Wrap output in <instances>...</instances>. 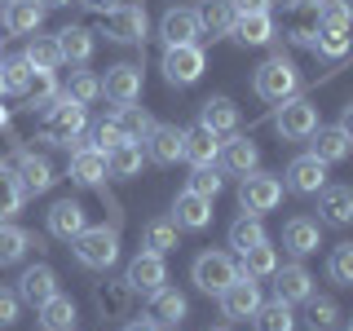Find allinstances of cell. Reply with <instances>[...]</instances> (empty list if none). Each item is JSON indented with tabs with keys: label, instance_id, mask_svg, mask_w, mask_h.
Returning <instances> with one entry per match:
<instances>
[{
	"label": "cell",
	"instance_id": "cb8c5ba5",
	"mask_svg": "<svg viewBox=\"0 0 353 331\" xmlns=\"http://www.w3.org/2000/svg\"><path fill=\"white\" fill-rule=\"evenodd\" d=\"M18 296H22V305H44L49 296H58V274H53V265H31V270H22V279H18Z\"/></svg>",
	"mask_w": 353,
	"mask_h": 331
},
{
	"label": "cell",
	"instance_id": "6f0895ef",
	"mask_svg": "<svg viewBox=\"0 0 353 331\" xmlns=\"http://www.w3.org/2000/svg\"><path fill=\"white\" fill-rule=\"evenodd\" d=\"M340 128L353 137V102H345V110H340Z\"/></svg>",
	"mask_w": 353,
	"mask_h": 331
},
{
	"label": "cell",
	"instance_id": "9c48e42d",
	"mask_svg": "<svg viewBox=\"0 0 353 331\" xmlns=\"http://www.w3.org/2000/svg\"><path fill=\"white\" fill-rule=\"evenodd\" d=\"M216 301H221V314H225L230 323H248V318L261 309V279H252V274H239V279L230 283L225 292L216 296Z\"/></svg>",
	"mask_w": 353,
	"mask_h": 331
},
{
	"label": "cell",
	"instance_id": "4dcf8cb0",
	"mask_svg": "<svg viewBox=\"0 0 353 331\" xmlns=\"http://www.w3.org/2000/svg\"><path fill=\"white\" fill-rule=\"evenodd\" d=\"M185 314H190V301H185V296L176 292V287H168V283H163L159 292L150 296V318H154L159 327H176Z\"/></svg>",
	"mask_w": 353,
	"mask_h": 331
},
{
	"label": "cell",
	"instance_id": "9f6ffc18",
	"mask_svg": "<svg viewBox=\"0 0 353 331\" xmlns=\"http://www.w3.org/2000/svg\"><path fill=\"white\" fill-rule=\"evenodd\" d=\"M239 14H248V9H270V0H234Z\"/></svg>",
	"mask_w": 353,
	"mask_h": 331
},
{
	"label": "cell",
	"instance_id": "1f68e13d",
	"mask_svg": "<svg viewBox=\"0 0 353 331\" xmlns=\"http://www.w3.org/2000/svg\"><path fill=\"white\" fill-rule=\"evenodd\" d=\"M230 36H234L239 44H270V40H274V18H270V9H248V14H239Z\"/></svg>",
	"mask_w": 353,
	"mask_h": 331
},
{
	"label": "cell",
	"instance_id": "ab89813d",
	"mask_svg": "<svg viewBox=\"0 0 353 331\" xmlns=\"http://www.w3.org/2000/svg\"><path fill=\"white\" fill-rule=\"evenodd\" d=\"M305 323H309V331H331L340 323V305L331 301V296H309L305 301Z\"/></svg>",
	"mask_w": 353,
	"mask_h": 331
},
{
	"label": "cell",
	"instance_id": "f35d334b",
	"mask_svg": "<svg viewBox=\"0 0 353 331\" xmlns=\"http://www.w3.org/2000/svg\"><path fill=\"white\" fill-rule=\"evenodd\" d=\"M58 93H62V88H58V75H53V71H31V84H27L22 97H27V110H44Z\"/></svg>",
	"mask_w": 353,
	"mask_h": 331
},
{
	"label": "cell",
	"instance_id": "11a10c76",
	"mask_svg": "<svg viewBox=\"0 0 353 331\" xmlns=\"http://www.w3.org/2000/svg\"><path fill=\"white\" fill-rule=\"evenodd\" d=\"M124 331H163V327L146 314V318H132V323H124Z\"/></svg>",
	"mask_w": 353,
	"mask_h": 331
},
{
	"label": "cell",
	"instance_id": "6125c7cd",
	"mask_svg": "<svg viewBox=\"0 0 353 331\" xmlns=\"http://www.w3.org/2000/svg\"><path fill=\"white\" fill-rule=\"evenodd\" d=\"M0 93H5V75H0Z\"/></svg>",
	"mask_w": 353,
	"mask_h": 331
},
{
	"label": "cell",
	"instance_id": "60d3db41",
	"mask_svg": "<svg viewBox=\"0 0 353 331\" xmlns=\"http://www.w3.org/2000/svg\"><path fill=\"white\" fill-rule=\"evenodd\" d=\"M106 172L119 177V181H124V177H137L141 172V146H137V141H124V146L110 150L106 154Z\"/></svg>",
	"mask_w": 353,
	"mask_h": 331
},
{
	"label": "cell",
	"instance_id": "4fadbf2b",
	"mask_svg": "<svg viewBox=\"0 0 353 331\" xmlns=\"http://www.w3.org/2000/svg\"><path fill=\"white\" fill-rule=\"evenodd\" d=\"M159 40L163 49H181V44H199L203 27H199V9H168L159 18Z\"/></svg>",
	"mask_w": 353,
	"mask_h": 331
},
{
	"label": "cell",
	"instance_id": "7a4b0ae2",
	"mask_svg": "<svg viewBox=\"0 0 353 331\" xmlns=\"http://www.w3.org/2000/svg\"><path fill=\"white\" fill-rule=\"evenodd\" d=\"M252 88H256L261 102H287V97H296V88H301V71H296L292 58H283V53H274V58H265L256 66V75H252Z\"/></svg>",
	"mask_w": 353,
	"mask_h": 331
},
{
	"label": "cell",
	"instance_id": "8d00e7d4",
	"mask_svg": "<svg viewBox=\"0 0 353 331\" xmlns=\"http://www.w3.org/2000/svg\"><path fill=\"white\" fill-rule=\"evenodd\" d=\"M252 327L256 331H296V314L287 301H270V305L261 301V309L252 314Z\"/></svg>",
	"mask_w": 353,
	"mask_h": 331
},
{
	"label": "cell",
	"instance_id": "e575fe53",
	"mask_svg": "<svg viewBox=\"0 0 353 331\" xmlns=\"http://www.w3.org/2000/svg\"><path fill=\"white\" fill-rule=\"evenodd\" d=\"M58 49H62V62L84 66L88 58H93V31L88 27H62L58 31Z\"/></svg>",
	"mask_w": 353,
	"mask_h": 331
},
{
	"label": "cell",
	"instance_id": "e7e4bbea",
	"mask_svg": "<svg viewBox=\"0 0 353 331\" xmlns=\"http://www.w3.org/2000/svg\"><path fill=\"white\" fill-rule=\"evenodd\" d=\"M349 331H353V323H349Z\"/></svg>",
	"mask_w": 353,
	"mask_h": 331
},
{
	"label": "cell",
	"instance_id": "e0dca14e",
	"mask_svg": "<svg viewBox=\"0 0 353 331\" xmlns=\"http://www.w3.org/2000/svg\"><path fill=\"white\" fill-rule=\"evenodd\" d=\"M141 146H146V159H150V163L168 168V163H176V159H181L185 128H176V124H154V128H150V137L141 141Z\"/></svg>",
	"mask_w": 353,
	"mask_h": 331
},
{
	"label": "cell",
	"instance_id": "277c9868",
	"mask_svg": "<svg viewBox=\"0 0 353 331\" xmlns=\"http://www.w3.org/2000/svg\"><path fill=\"white\" fill-rule=\"evenodd\" d=\"M190 279L199 292H208V296H221L230 283L239 279V261L230 257V252H199L194 265H190Z\"/></svg>",
	"mask_w": 353,
	"mask_h": 331
},
{
	"label": "cell",
	"instance_id": "8992f818",
	"mask_svg": "<svg viewBox=\"0 0 353 331\" xmlns=\"http://www.w3.org/2000/svg\"><path fill=\"white\" fill-rule=\"evenodd\" d=\"M203 66H208L203 44H181V49H163L159 71H163V80L172 88H185V84H194L199 75H203Z\"/></svg>",
	"mask_w": 353,
	"mask_h": 331
},
{
	"label": "cell",
	"instance_id": "836d02e7",
	"mask_svg": "<svg viewBox=\"0 0 353 331\" xmlns=\"http://www.w3.org/2000/svg\"><path fill=\"white\" fill-rule=\"evenodd\" d=\"M110 119H115V124H119V132H124L128 141H137V146L150 137V128H154L150 110H146V106H137V102H124V106H119Z\"/></svg>",
	"mask_w": 353,
	"mask_h": 331
},
{
	"label": "cell",
	"instance_id": "d6986e66",
	"mask_svg": "<svg viewBox=\"0 0 353 331\" xmlns=\"http://www.w3.org/2000/svg\"><path fill=\"white\" fill-rule=\"evenodd\" d=\"M106 154L97 146H80L71 154V181L75 185H88V190H102L106 194Z\"/></svg>",
	"mask_w": 353,
	"mask_h": 331
},
{
	"label": "cell",
	"instance_id": "44dd1931",
	"mask_svg": "<svg viewBox=\"0 0 353 331\" xmlns=\"http://www.w3.org/2000/svg\"><path fill=\"white\" fill-rule=\"evenodd\" d=\"M172 225L176 230H208L212 225V199H203L194 190H181L172 199Z\"/></svg>",
	"mask_w": 353,
	"mask_h": 331
},
{
	"label": "cell",
	"instance_id": "ffe728a7",
	"mask_svg": "<svg viewBox=\"0 0 353 331\" xmlns=\"http://www.w3.org/2000/svg\"><path fill=\"white\" fill-rule=\"evenodd\" d=\"M221 168L234 172V177H248L261 168V150L252 137H243V132H230V141H221Z\"/></svg>",
	"mask_w": 353,
	"mask_h": 331
},
{
	"label": "cell",
	"instance_id": "816d5d0a",
	"mask_svg": "<svg viewBox=\"0 0 353 331\" xmlns=\"http://www.w3.org/2000/svg\"><path fill=\"white\" fill-rule=\"evenodd\" d=\"M124 132H119V124H115V119H102V124H97V132H93V146L97 150H102V154H110V150H115V146H124Z\"/></svg>",
	"mask_w": 353,
	"mask_h": 331
},
{
	"label": "cell",
	"instance_id": "8fae6325",
	"mask_svg": "<svg viewBox=\"0 0 353 331\" xmlns=\"http://www.w3.org/2000/svg\"><path fill=\"white\" fill-rule=\"evenodd\" d=\"M124 279L132 283V292H141V296H154L163 283H168V265H163L159 252H150V248H141L137 257L128 261V274Z\"/></svg>",
	"mask_w": 353,
	"mask_h": 331
},
{
	"label": "cell",
	"instance_id": "52a82bcc",
	"mask_svg": "<svg viewBox=\"0 0 353 331\" xmlns=\"http://www.w3.org/2000/svg\"><path fill=\"white\" fill-rule=\"evenodd\" d=\"M274 128H279V137H287V141H305L309 132L318 128V106L309 102V97H287V102H279V110H274Z\"/></svg>",
	"mask_w": 353,
	"mask_h": 331
},
{
	"label": "cell",
	"instance_id": "be15d7a7",
	"mask_svg": "<svg viewBox=\"0 0 353 331\" xmlns=\"http://www.w3.org/2000/svg\"><path fill=\"white\" fill-rule=\"evenodd\" d=\"M314 5H323V0H314Z\"/></svg>",
	"mask_w": 353,
	"mask_h": 331
},
{
	"label": "cell",
	"instance_id": "d4e9b609",
	"mask_svg": "<svg viewBox=\"0 0 353 331\" xmlns=\"http://www.w3.org/2000/svg\"><path fill=\"white\" fill-rule=\"evenodd\" d=\"M199 128L216 132V137H230V132H239V106L230 102L225 93L208 97V102L199 106Z\"/></svg>",
	"mask_w": 353,
	"mask_h": 331
},
{
	"label": "cell",
	"instance_id": "4316f807",
	"mask_svg": "<svg viewBox=\"0 0 353 331\" xmlns=\"http://www.w3.org/2000/svg\"><path fill=\"white\" fill-rule=\"evenodd\" d=\"M44 225H49V234H53V239L71 243V239L88 225V217H84V208L75 203V199H58V203L49 208V217H44Z\"/></svg>",
	"mask_w": 353,
	"mask_h": 331
},
{
	"label": "cell",
	"instance_id": "30bf717a",
	"mask_svg": "<svg viewBox=\"0 0 353 331\" xmlns=\"http://www.w3.org/2000/svg\"><path fill=\"white\" fill-rule=\"evenodd\" d=\"M132 301H137V292H132L128 279L93 283V305H97V314H102L106 323H115V318H128V314H132Z\"/></svg>",
	"mask_w": 353,
	"mask_h": 331
},
{
	"label": "cell",
	"instance_id": "f6af8a7d",
	"mask_svg": "<svg viewBox=\"0 0 353 331\" xmlns=\"http://www.w3.org/2000/svg\"><path fill=\"white\" fill-rule=\"evenodd\" d=\"M22 199H27V190H22L18 172L9 163H0V217H14L22 208Z\"/></svg>",
	"mask_w": 353,
	"mask_h": 331
},
{
	"label": "cell",
	"instance_id": "d590c367",
	"mask_svg": "<svg viewBox=\"0 0 353 331\" xmlns=\"http://www.w3.org/2000/svg\"><path fill=\"white\" fill-rule=\"evenodd\" d=\"M22 58L36 66V71H58V66H62L58 36H31V40H27V49H22Z\"/></svg>",
	"mask_w": 353,
	"mask_h": 331
},
{
	"label": "cell",
	"instance_id": "7402d4cb",
	"mask_svg": "<svg viewBox=\"0 0 353 331\" xmlns=\"http://www.w3.org/2000/svg\"><path fill=\"white\" fill-rule=\"evenodd\" d=\"M14 172H18V181H22L27 194H44L53 181H58V177H53V163L44 159V154H36V150H18Z\"/></svg>",
	"mask_w": 353,
	"mask_h": 331
},
{
	"label": "cell",
	"instance_id": "f5cc1de1",
	"mask_svg": "<svg viewBox=\"0 0 353 331\" xmlns=\"http://www.w3.org/2000/svg\"><path fill=\"white\" fill-rule=\"evenodd\" d=\"M22 314V296L18 287H0V327H14Z\"/></svg>",
	"mask_w": 353,
	"mask_h": 331
},
{
	"label": "cell",
	"instance_id": "5b68a950",
	"mask_svg": "<svg viewBox=\"0 0 353 331\" xmlns=\"http://www.w3.org/2000/svg\"><path fill=\"white\" fill-rule=\"evenodd\" d=\"M283 203V181L279 177H270V172H248L239 181V208L243 212H252V217H261V212H274V208Z\"/></svg>",
	"mask_w": 353,
	"mask_h": 331
},
{
	"label": "cell",
	"instance_id": "6da1fadb",
	"mask_svg": "<svg viewBox=\"0 0 353 331\" xmlns=\"http://www.w3.org/2000/svg\"><path fill=\"white\" fill-rule=\"evenodd\" d=\"M40 115H44L40 137L49 141V146H71V137H80L84 124H88V106L75 102V97H66V93H58Z\"/></svg>",
	"mask_w": 353,
	"mask_h": 331
},
{
	"label": "cell",
	"instance_id": "db71d44e",
	"mask_svg": "<svg viewBox=\"0 0 353 331\" xmlns=\"http://www.w3.org/2000/svg\"><path fill=\"white\" fill-rule=\"evenodd\" d=\"M84 9H93V14H110V9H119L124 0H80Z\"/></svg>",
	"mask_w": 353,
	"mask_h": 331
},
{
	"label": "cell",
	"instance_id": "680465c9",
	"mask_svg": "<svg viewBox=\"0 0 353 331\" xmlns=\"http://www.w3.org/2000/svg\"><path fill=\"white\" fill-rule=\"evenodd\" d=\"M36 5H44V9H62V5H71V0H36Z\"/></svg>",
	"mask_w": 353,
	"mask_h": 331
},
{
	"label": "cell",
	"instance_id": "bcb514c9",
	"mask_svg": "<svg viewBox=\"0 0 353 331\" xmlns=\"http://www.w3.org/2000/svg\"><path fill=\"white\" fill-rule=\"evenodd\" d=\"M309 49H314L318 58H327V62H340L353 49V36H349V31H318Z\"/></svg>",
	"mask_w": 353,
	"mask_h": 331
},
{
	"label": "cell",
	"instance_id": "f546056e",
	"mask_svg": "<svg viewBox=\"0 0 353 331\" xmlns=\"http://www.w3.org/2000/svg\"><path fill=\"white\" fill-rule=\"evenodd\" d=\"M234 18H239L234 0H203V9H199V27L212 40H225L234 31Z\"/></svg>",
	"mask_w": 353,
	"mask_h": 331
},
{
	"label": "cell",
	"instance_id": "91938a15",
	"mask_svg": "<svg viewBox=\"0 0 353 331\" xmlns=\"http://www.w3.org/2000/svg\"><path fill=\"white\" fill-rule=\"evenodd\" d=\"M0 128H9V106H0Z\"/></svg>",
	"mask_w": 353,
	"mask_h": 331
},
{
	"label": "cell",
	"instance_id": "5bb4252c",
	"mask_svg": "<svg viewBox=\"0 0 353 331\" xmlns=\"http://www.w3.org/2000/svg\"><path fill=\"white\" fill-rule=\"evenodd\" d=\"M309 154L323 159L327 168H331V163H345L353 154V137L340 124H318L314 132H309Z\"/></svg>",
	"mask_w": 353,
	"mask_h": 331
},
{
	"label": "cell",
	"instance_id": "484cf974",
	"mask_svg": "<svg viewBox=\"0 0 353 331\" xmlns=\"http://www.w3.org/2000/svg\"><path fill=\"white\" fill-rule=\"evenodd\" d=\"M181 159L190 163V168H216V163H221V137L208 132V128H185Z\"/></svg>",
	"mask_w": 353,
	"mask_h": 331
},
{
	"label": "cell",
	"instance_id": "ba28073f",
	"mask_svg": "<svg viewBox=\"0 0 353 331\" xmlns=\"http://www.w3.org/2000/svg\"><path fill=\"white\" fill-rule=\"evenodd\" d=\"M102 31L115 44H146V31H150V22H146V9L141 5H119V9H110V14H102Z\"/></svg>",
	"mask_w": 353,
	"mask_h": 331
},
{
	"label": "cell",
	"instance_id": "f1b7e54d",
	"mask_svg": "<svg viewBox=\"0 0 353 331\" xmlns=\"http://www.w3.org/2000/svg\"><path fill=\"white\" fill-rule=\"evenodd\" d=\"M44 14H49V9L36 5V0H5V31H14V36H36Z\"/></svg>",
	"mask_w": 353,
	"mask_h": 331
},
{
	"label": "cell",
	"instance_id": "d6a6232c",
	"mask_svg": "<svg viewBox=\"0 0 353 331\" xmlns=\"http://www.w3.org/2000/svg\"><path fill=\"white\" fill-rule=\"evenodd\" d=\"M279 248H274L270 239L256 243V248H248V252H239V274H252V279H270L274 270H279Z\"/></svg>",
	"mask_w": 353,
	"mask_h": 331
},
{
	"label": "cell",
	"instance_id": "9a60e30c",
	"mask_svg": "<svg viewBox=\"0 0 353 331\" xmlns=\"http://www.w3.org/2000/svg\"><path fill=\"white\" fill-rule=\"evenodd\" d=\"M141 84H146L141 66H132V62H119V66H110V71L102 75V97H110L115 106H124V102H137V97H141Z\"/></svg>",
	"mask_w": 353,
	"mask_h": 331
},
{
	"label": "cell",
	"instance_id": "74e56055",
	"mask_svg": "<svg viewBox=\"0 0 353 331\" xmlns=\"http://www.w3.org/2000/svg\"><path fill=\"white\" fill-rule=\"evenodd\" d=\"M31 248V234L14 221H0V265H18Z\"/></svg>",
	"mask_w": 353,
	"mask_h": 331
},
{
	"label": "cell",
	"instance_id": "94428289",
	"mask_svg": "<svg viewBox=\"0 0 353 331\" xmlns=\"http://www.w3.org/2000/svg\"><path fill=\"white\" fill-rule=\"evenodd\" d=\"M208 331H230V327H208Z\"/></svg>",
	"mask_w": 353,
	"mask_h": 331
},
{
	"label": "cell",
	"instance_id": "7c38bea8",
	"mask_svg": "<svg viewBox=\"0 0 353 331\" xmlns=\"http://www.w3.org/2000/svg\"><path fill=\"white\" fill-rule=\"evenodd\" d=\"M270 279H274V301L305 305L309 296H314V274H309L301 261H292V265H279V270H274Z\"/></svg>",
	"mask_w": 353,
	"mask_h": 331
},
{
	"label": "cell",
	"instance_id": "2e32d148",
	"mask_svg": "<svg viewBox=\"0 0 353 331\" xmlns=\"http://www.w3.org/2000/svg\"><path fill=\"white\" fill-rule=\"evenodd\" d=\"M283 185H287L292 194H318V190L327 185V163L314 159V154H296V159L287 163Z\"/></svg>",
	"mask_w": 353,
	"mask_h": 331
},
{
	"label": "cell",
	"instance_id": "83f0119b",
	"mask_svg": "<svg viewBox=\"0 0 353 331\" xmlns=\"http://www.w3.org/2000/svg\"><path fill=\"white\" fill-rule=\"evenodd\" d=\"M36 323H40V331H75V323H80V309H75V301L71 296H49L40 309H36Z\"/></svg>",
	"mask_w": 353,
	"mask_h": 331
},
{
	"label": "cell",
	"instance_id": "3957f363",
	"mask_svg": "<svg viewBox=\"0 0 353 331\" xmlns=\"http://www.w3.org/2000/svg\"><path fill=\"white\" fill-rule=\"evenodd\" d=\"M71 252L84 270H110L119 261V230L115 225H84L71 239Z\"/></svg>",
	"mask_w": 353,
	"mask_h": 331
},
{
	"label": "cell",
	"instance_id": "ee69618b",
	"mask_svg": "<svg viewBox=\"0 0 353 331\" xmlns=\"http://www.w3.org/2000/svg\"><path fill=\"white\" fill-rule=\"evenodd\" d=\"M318 31H353V5L349 0H323L318 5Z\"/></svg>",
	"mask_w": 353,
	"mask_h": 331
},
{
	"label": "cell",
	"instance_id": "7bdbcfd3",
	"mask_svg": "<svg viewBox=\"0 0 353 331\" xmlns=\"http://www.w3.org/2000/svg\"><path fill=\"white\" fill-rule=\"evenodd\" d=\"M141 248H150V252H159V257H168V252L176 248V225H172V217L150 221V225L141 230Z\"/></svg>",
	"mask_w": 353,
	"mask_h": 331
},
{
	"label": "cell",
	"instance_id": "681fc988",
	"mask_svg": "<svg viewBox=\"0 0 353 331\" xmlns=\"http://www.w3.org/2000/svg\"><path fill=\"white\" fill-rule=\"evenodd\" d=\"M62 93H66V97H75V102H84V106H88V102H97V97H102V80H97L93 71H75V75H71V84H66Z\"/></svg>",
	"mask_w": 353,
	"mask_h": 331
},
{
	"label": "cell",
	"instance_id": "603a6c76",
	"mask_svg": "<svg viewBox=\"0 0 353 331\" xmlns=\"http://www.w3.org/2000/svg\"><path fill=\"white\" fill-rule=\"evenodd\" d=\"M283 248L292 252V257H314V252L323 248V225H318L314 217H292L283 225Z\"/></svg>",
	"mask_w": 353,
	"mask_h": 331
},
{
	"label": "cell",
	"instance_id": "c3c4849f",
	"mask_svg": "<svg viewBox=\"0 0 353 331\" xmlns=\"http://www.w3.org/2000/svg\"><path fill=\"white\" fill-rule=\"evenodd\" d=\"M327 274H331V283L353 287V243H340V248H331V257H327Z\"/></svg>",
	"mask_w": 353,
	"mask_h": 331
},
{
	"label": "cell",
	"instance_id": "7dc6e473",
	"mask_svg": "<svg viewBox=\"0 0 353 331\" xmlns=\"http://www.w3.org/2000/svg\"><path fill=\"white\" fill-rule=\"evenodd\" d=\"M31 71H36V66L22 58V53H18V58H5V62H0V75H5V93H27Z\"/></svg>",
	"mask_w": 353,
	"mask_h": 331
},
{
	"label": "cell",
	"instance_id": "b9f144b4",
	"mask_svg": "<svg viewBox=\"0 0 353 331\" xmlns=\"http://www.w3.org/2000/svg\"><path fill=\"white\" fill-rule=\"evenodd\" d=\"M270 234H265V225H261V217H252V212H243L234 225H230V248L234 252H248V248H256V243H265Z\"/></svg>",
	"mask_w": 353,
	"mask_h": 331
},
{
	"label": "cell",
	"instance_id": "ac0fdd59",
	"mask_svg": "<svg viewBox=\"0 0 353 331\" xmlns=\"http://www.w3.org/2000/svg\"><path fill=\"white\" fill-rule=\"evenodd\" d=\"M318 225H353V185L318 190Z\"/></svg>",
	"mask_w": 353,
	"mask_h": 331
},
{
	"label": "cell",
	"instance_id": "f907efd6",
	"mask_svg": "<svg viewBox=\"0 0 353 331\" xmlns=\"http://www.w3.org/2000/svg\"><path fill=\"white\" fill-rule=\"evenodd\" d=\"M185 190H194L203 199H216L221 190H225V177H221V168H194L190 181H185Z\"/></svg>",
	"mask_w": 353,
	"mask_h": 331
}]
</instances>
